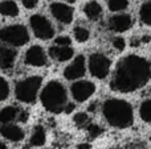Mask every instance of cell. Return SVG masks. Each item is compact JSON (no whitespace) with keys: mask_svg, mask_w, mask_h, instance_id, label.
Segmentation results:
<instances>
[{"mask_svg":"<svg viewBox=\"0 0 151 149\" xmlns=\"http://www.w3.org/2000/svg\"><path fill=\"white\" fill-rule=\"evenodd\" d=\"M151 78V63L137 54L126 55L118 62L110 87L118 92H133L143 87Z\"/></svg>","mask_w":151,"mask_h":149,"instance_id":"obj_1","label":"cell"},{"mask_svg":"<svg viewBox=\"0 0 151 149\" xmlns=\"http://www.w3.org/2000/svg\"><path fill=\"white\" fill-rule=\"evenodd\" d=\"M102 114L105 120L115 128H127L134 121L133 107L122 99H107L102 106Z\"/></svg>","mask_w":151,"mask_h":149,"instance_id":"obj_2","label":"cell"},{"mask_svg":"<svg viewBox=\"0 0 151 149\" xmlns=\"http://www.w3.org/2000/svg\"><path fill=\"white\" fill-rule=\"evenodd\" d=\"M41 103L47 111L52 114H60L65 110L68 95L66 90L58 81H50L47 83L44 90L41 91Z\"/></svg>","mask_w":151,"mask_h":149,"instance_id":"obj_3","label":"cell"},{"mask_svg":"<svg viewBox=\"0 0 151 149\" xmlns=\"http://www.w3.org/2000/svg\"><path fill=\"white\" fill-rule=\"evenodd\" d=\"M41 77H28V78L23 79V81L17 82L15 89V95L17 100L23 103H33L36 100L37 92L41 86Z\"/></svg>","mask_w":151,"mask_h":149,"instance_id":"obj_4","label":"cell"},{"mask_svg":"<svg viewBox=\"0 0 151 149\" xmlns=\"http://www.w3.org/2000/svg\"><path fill=\"white\" fill-rule=\"evenodd\" d=\"M0 41L12 46H23L29 41V33L24 25H9L0 29Z\"/></svg>","mask_w":151,"mask_h":149,"instance_id":"obj_5","label":"cell"},{"mask_svg":"<svg viewBox=\"0 0 151 149\" xmlns=\"http://www.w3.org/2000/svg\"><path fill=\"white\" fill-rule=\"evenodd\" d=\"M110 60L102 53H93L89 57V71L97 79H104L110 71Z\"/></svg>","mask_w":151,"mask_h":149,"instance_id":"obj_6","label":"cell"},{"mask_svg":"<svg viewBox=\"0 0 151 149\" xmlns=\"http://www.w3.org/2000/svg\"><path fill=\"white\" fill-rule=\"evenodd\" d=\"M29 24L35 36L40 40H49L55 36V28L52 23L42 15H33L29 18Z\"/></svg>","mask_w":151,"mask_h":149,"instance_id":"obj_7","label":"cell"},{"mask_svg":"<svg viewBox=\"0 0 151 149\" xmlns=\"http://www.w3.org/2000/svg\"><path fill=\"white\" fill-rule=\"evenodd\" d=\"M96 91V84L90 81H78L72 84L70 92L76 102H85Z\"/></svg>","mask_w":151,"mask_h":149,"instance_id":"obj_8","label":"cell"},{"mask_svg":"<svg viewBox=\"0 0 151 149\" xmlns=\"http://www.w3.org/2000/svg\"><path fill=\"white\" fill-rule=\"evenodd\" d=\"M49 11L53 17L61 24H70L73 21L74 11L70 5L65 3H52L49 5Z\"/></svg>","mask_w":151,"mask_h":149,"instance_id":"obj_9","label":"cell"},{"mask_svg":"<svg viewBox=\"0 0 151 149\" xmlns=\"http://www.w3.org/2000/svg\"><path fill=\"white\" fill-rule=\"evenodd\" d=\"M27 65L29 66H36V67H41V66L47 65V54H45L44 49L39 45H33L31 46L25 53L24 57Z\"/></svg>","mask_w":151,"mask_h":149,"instance_id":"obj_10","label":"cell"},{"mask_svg":"<svg viewBox=\"0 0 151 149\" xmlns=\"http://www.w3.org/2000/svg\"><path fill=\"white\" fill-rule=\"evenodd\" d=\"M86 66H85V57L83 55H77L74 61L64 70V77L69 81H74L81 77L85 75Z\"/></svg>","mask_w":151,"mask_h":149,"instance_id":"obj_11","label":"cell"},{"mask_svg":"<svg viewBox=\"0 0 151 149\" xmlns=\"http://www.w3.org/2000/svg\"><path fill=\"white\" fill-rule=\"evenodd\" d=\"M133 25V20H131V16L127 13H118L110 17L109 20V28L114 32H126L131 28Z\"/></svg>","mask_w":151,"mask_h":149,"instance_id":"obj_12","label":"cell"},{"mask_svg":"<svg viewBox=\"0 0 151 149\" xmlns=\"http://www.w3.org/2000/svg\"><path fill=\"white\" fill-rule=\"evenodd\" d=\"M49 55L53 60H57L58 62H65L74 55V50L70 46H60L55 44L49 48Z\"/></svg>","mask_w":151,"mask_h":149,"instance_id":"obj_13","label":"cell"},{"mask_svg":"<svg viewBox=\"0 0 151 149\" xmlns=\"http://www.w3.org/2000/svg\"><path fill=\"white\" fill-rule=\"evenodd\" d=\"M0 133L3 137L11 140V141H20L24 139V131L19 126L15 124H5L0 128Z\"/></svg>","mask_w":151,"mask_h":149,"instance_id":"obj_14","label":"cell"},{"mask_svg":"<svg viewBox=\"0 0 151 149\" xmlns=\"http://www.w3.org/2000/svg\"><path fill=\"white\" fill-rule=\"evenodd\" d=\"M16 60V52L12 48L0 45V69H9Z\"/></svg>","mask_w":151,"mask_h":149,"instance_id":"obj_15","label":"cell"},{"mask_svg":"<svg viewBox=\"0 0 151 149\" xmlns=\"http://www.w3.org/2000/svg\"><path fill=\"white\" fill-rule=\"evenodd\" d=\"M83 13L86 15V17L90 20H98L102 15V7L98 1L96 0H90L89 3H86L83 7Z\"/></svg>","mask_w":151,"mask_h":149,"instance_id":"obj_16","label":"cell"},{"mask_svg":"<svg viewBox=\"0 0 151 149\" xmlns=\"http://www.w3.org/2000/svg\"><path fill=\"white\" fill-rule=\"evenodd\" d=\"M0 15L15 17L19 15V7L13 0H3L0 1Z\"/></svg>","mask_w":151,"mask_h":149,"instance_id":"obj_17","label":"cell"},{"mask_svg":"<svg viewBox=\"0 0 151 149\" xmlns=\"http://www.w3.org/2000/svg\"><path fill=\"white\" fill-rule=\"evenodd\" d=\"M45 140H47L45 129L41 126H36L31 135V145H33V147H41V145L45 144Z\"/></svg>","mask_w":151,"mask_h":149,"instance_id":"obj_18","label":"cell"},{"mask_svg":"<svg viewBox=\"0 0 151 149\" xmlns=\"http://www.w3.org/2000/svg\"><path fill=\"white\" fill-rule=\"evenodd\" d=\"M19 112H20V111L16 107H12V106H8V107L3 108V110L0 111V123L7 124V123L13 121L16 118H19Z\"/></svg>","mask_w":151,"mask_h":149,"instance_id":"obj_19","label":"cell"},{"mask_svg":"<svg viewBox=\"0 0 151 149\" xmlns=\"http://www.w3.org/2000/svg\"><path fill=\"white\" fill-rule=\"evenodd\" d=\"M139 17L143 24L151 26V0L142 4L141 9H139Z\"/></svg>","mask_w":151,"mask_h":149,"instance_id":"obj_20","label":"cell"},{"mask_svg":"<svg viewBox=\"0 0 151 149\" xmlns=\"http://www.w3.org/2000/svg\"><path fill=\"white\" fill-rule=\"evenodd\" d=\"M139 115H141V118L143 121H146L147 124H151V99L145 100V102L141 104Z\"/></svg>","mask_w":151,"mask_h":149,"instance_id":"obj_21","label":"cell"},{"mask_svg":"<svg viewBox=\"0 0 151 149\" xmlns=\"http://www.w3.org/2000/svg\"><path fill=\"white\" fill-rule=\"evenodd\" d=\"M107 5H109V9L113 12H121L129 7V0H109Z\"/></svg>","mask_w":151,"mask_h":149,"instance_id":"obj_22","label":"cell"},{"mask_svg":"<svg viewBox=\"0 0 151 149\" xmlns=\"http://www.w3.org/2000/svg\"><path fill=\"white\" fill-rule=\"evenodd\" d=\"M73 34H74V38L77 40L78 42H85V41H88L89 37H90L89 31L86 28H83V26H76L73 29Z\"/></svg>","mask_w":151,"mask_h":149,"instance_id":"obj_23","label":"cell"},{"mask_svg":"<svg viewBox=\"0 0 151 149\" xmlns=\"http://www.w3.org/2000/svg\"><path fill=\"white\" fill-rule=\"evenodd\" d=\"M9 96V84L8 82L0 75V102L5 100Z\"/></svg>","mask_w":151,"mask_h":149,"instance_id":"obj_24","label":"cell"},{"mask_svg":"<svg viewBox=\"0 0 151 149\" xmlns=\"http://www.w3.org/2000/svg\"><path fill=\"white\" fill-rule=\"evenodd\" d=\"M73 121L76 126L81 128V127H85L86 124L89 123V116H88V114H85V112H78L74 115Z\"/></svg>","mask_w":151,"mask_h":149,"instance_id":"obj_25","label":"cell"},{"mask_svg":"<svg viewBox=\"0 0 151 149\" xmlns=\"http://www.w3.org/2000/svg\"><path fill=\"white\" fill-rule=\"evenodd\" d=\"M113 46H114L115 50L122 52V50L126 48V41L122 38V37H114V38H113Z\"/></svg>","mask_w":151,"mask_h":149,"instance_id":"obj_26","label":"cell"},{"mask_svg":"<svg viewBox=\"0 0 151 149\" xmlns=\"http://www.w3.org/2000/svg\"><path fill=\"white\" fill-rule=\"evenodd\" d=\"M70 38L68 36H60L55 40L56 45H60V46H70Z\"/></svg>","mask_w":151,"mask_h":149,"instance_id":"obj_27","label":"cell"},{"mask_svg":"<svg viewBox=\"0 0 151 149\" xmlns=\"http://www.w3.org/2000/svg\"><path fill=\"white\" fill-rule=\"evenodd\" d=\"M21 3H23V5L27 9H32V8H35L37 5L39 0H21Z\"/></svg>","mask_w":151,"mask_h":149,"instance_id":"obj_28","label":"cell"},{"mask_svg":"<svg viewBox=\"0 0 151 149\" xmlns=\"http://www.w3.org/2000/svg\"><path fill=\"white\" fill-rule=\"evenodd\" d=\"M19 120L20 121H27V119H28V114L25 112V111H20V112H19Z\"/></svg>","mask_w":151,"mask_h":149,"instance_id":"obj_29","label":"cell"},{"mask_svg":"<svg viewBox=\"0 0 151 149\" xmlns=\"http://www.w3.org/2000/svg\"><path fill=\"white\" fill-rule=\"evenodd\" d=\"M73 110H74V104H68V103H66V106H65V110H64V111H65L66 114H70Z\"/></svg>","mask_w":151,"mask_h":149,"instance_id":"obj_30","label":"cell"},{"mask_svg":"<svg viewBox=\"0 0 151 149\" xmlns=\"http://www.w3.org/2000/svg\"><path fill=\"white\" fill-rule=\"evenodd\" d=\"M77 149H90V145L89 144H80Z\"/></svg>","mask_w":151,"mask_h":149,"instance_id":"obj_31","label":"cell"},{"mask_svg":"<svg viewBox=\"0 0 151 149\" xmlns=\"http://www.w3.org/2000/svg\"><path fill=\"white\" fill-rule=\"evenodd\" d=\"M0 149H8V148H7V145H5V144H3V143L0 141Z\"/></svg>","mask_w":151,"mask_h":149,"instance_id":"obj_32","label":"cell"},{"mask_svg":"<svg viewBox=\"0 0 151 149\" xmlns=\"http://www.w3.org/2000/svg\"><path fill=\"white\" fill-rule=\"evenodd\" d=\"M65 1H69V3H73V1H77V0H65Z\"/></svg>","mask_w":151,"mask_h":149,"instance_id":"obj_33","label":"cell"},{"mask_svg":"<svg viewBox=\"0 0 151 149\" xmlns=\"http://www.w3.org/2000/svg\"><path fill=\"white\" fill-rule=\"evenodd\" d=\"M150 143H151V137H150Z\"/></svg>","mask_w":151,"mask_h":149,"instance_id":"obj_34","label":"cell"},{"mask_svg":"<svg viewBox=\"0 0 151 149\" xmlns=\"http://www.w3.org/2000/svg\"><path fill=\"white\" fill-rule=\"evenodd\" d=\"M150 92H151V87H150Z\"/></svg>","mask_w":151,"mask_h":149,"instance_id":"obj_35","label":"cell"}]
</instances>
